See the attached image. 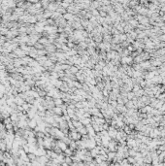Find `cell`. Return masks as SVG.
Instances as JSON below:
<instances>
[{"mask_svg":"<svg viewBox=\"0 0 165 166\" xmlns=\"http://www.w3.org/2000/svg\"><path fill=\"white\" fill-rule=\"evenodd\" d=\"M53 112H54V114L57 115V116H60V115L62 114V110H61V108H58V106H57L56 108L53 109Z\"/></svg>","mask_w":165,"mask_h":166,"instance_id":"6da1fadb","label":"cell"},{"mask_svg":"<svg viewBox=\"0 0 165 166\" xmlns=\"http://www.w3.org/2000/svg\"><path fill=\"white\" fill-rule=\"evenodd\" d=\"M54 104H55L56 106H61V105H62V101L59 100V99H55V100H54Z\"/></svg>","mask_w":165,"mask_h":166,"instance_id":"7a4b0ae2","label":"cell"},{"mask_svg":"<svg viewBox=\"0 0 165 166\" xmlns=\"http://www.w3.org/2000/svg\"><path fill=\"white\" fill-rule=\"evenodd\" d=\"M71 135H72V136H71V138H72V139H75V140H76V139L80 138V136H78V135H79L78 133H72Z\"/></svg>","mask_w":165,"mask_h":166,"instance_id":"3957f363","label":"cell"}]
</instances>
